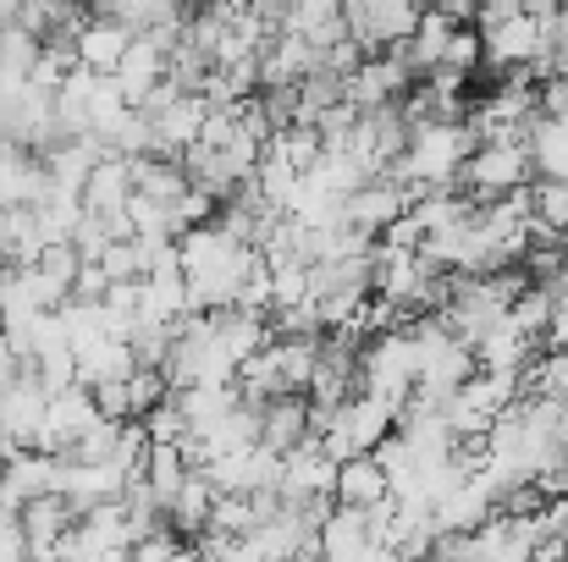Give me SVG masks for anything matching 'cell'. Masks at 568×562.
<instances>
[{
  "instance_id": "1",
  "label": "cell",
  "mask_w": 568,
  "mask_h": 562,
  "mask_svg": "<svg viewBox=\"0 0 568 562\" xmlns=\"http://www.w3.org/2000/svg\"><path fill=\"white\" fill-rule=\"evenodd\" d=\"M178 259H183V282H189L193 309H221V304L237 298V282L260 265V248L237 243L215 221H199V226L178 232Z\"/></svg>"
},
{
  "instance_id": "2",
  "label": "cell",
  "mask_w": 568,
  "mask_h": 562,
  "mask_svg": "<svg viewBox=\"0 0 568 562\" xmlns=\"http://www.w3.org/2000/svg\"><path fill=\"white\" fill-rule=\"evenodd\" d=\"M547 50H552V33H547V17H530V11H508L497 22L480 28V55L491 72H508V67H536V78H547Z\"/></svg>"
},
{
  "instance_id": "3",
  "label": "cell",
  "mask_w": 568,
  "mask_h": 562,
  "mask_svg": "<svg viewBox=\"0 0 568 562\" xmlns=\"http://www.w3.org/2000/svg\"><path fill=\"white\" fill-rule=\"evenodd\" d=\"M530 183V155L519 139H486L469 150V161L458 166V187L475 193V198H491V193H508V187Z\"/></svg>"
},
{
  "instance_id": "4",
  "label": "cell",
  "mask_w": 568,
  "mask_h": 562,
  "mask_svg": "<svg viewBox=\"0 0 568 562\" xmlns=\"http://www.w3.org/2000/svg\"><path fill=\"white\" fill-rule=\"evenodd\" d=\"M94 419H100L94 391H89L83 380H72V386H61V391L44 397V419H39V441H33V447H44V452H72L78 436H83Z\"/></svg>"
},
{
  "instance_id": "5",
  "label": "cell",
  "mask_w": 568,
  "mask_h": 562,
  "mask_svg": "<svg viewBox=\"0 0 568 562\" xmlns=\"http://www.w3.org/2000/svg\"><path fill=\"white\" fill-rule=\"evenodd\" d=\"M44 380L33 375V365L22 359V370L6 380L0 391V436H11L17 447H33L39 441V419H44Z\"/></svg>"
},
{
  "instance_id": "6",
  "label": "cell",
  "mask_w": 568,
  "mask_h": 562,
  "mask_svg": "<svg viewBox=\"0 0 568 562\" xmlns=\"http://www.w3.org/2000/svg\"><path fill=\"white\" fill-rule=\"evenodd\" d=\"M282 491H293V497H332V486H337V458L321 447V436H304V441H293L287 452H282V480H276Z\"/></svg>"
},
{
  "instance_id": "7",
  "label": "cell",
  "mask_w": 568,
  "mask_h": 562,
  "mask_svg": "<svg viewBox=\"0 0 568 562\" xmlns=\"http://www.w3.org/2000/svg\"><path fill=\"white\" fill-rule=\"evenodd\" d=\"M321 558H386L371 535V513L365 508H348V502H332V513L321 519Z\"/></svg>"
},
{
  "instance_id": "8",
  "label": "cell",
  "mask_w": 568,
  "mask_h": 562,
  "mask_svg": "<svg viewBox=\"0 0 568 562\" xmlns=\"http://www.w3.org/2000/svg\"><path fill=\"white\" fill-rule=\"evenodd\" d=\"M541 354H547V348H541V337L519 331L508 315L475 337V365H480V370H530Z\"/></svg>"
},
{
  "instance_id": "9",
  "label": "cell",
  "mask_w": 568,
  "mask_h": 562,
  "mask_svg": "<svg viewBox=\"0 0 568 562\" xmlns=\"http://www.w3.org/2000/svg\"><path fill=\"white\" fill-rule=\"evenodd\" d=\"M111 78H116V89H122V100L128 105H139L161 78H166V50L144 33V28H133V39H128V50H122V61L111 67Z\"/></svg>"
},
{
  "instance_id": "10",
  "label": "cell",
  "mask_w": 568,
  "mask_h": 562,
  "mask_svg": "<svg viewBox=\"0 0 568 562\" xmlns=\"http://www.w3.org/2000/svg\"><path fill=\"white\" fill-rule=\"evenodd\" d=\"M17 519H22L28 552H33V558H55V541L67 535V524L78 519V508H72L61 491H39V497H28V502L17 508Z\"/></svg>"
},
{
  "instance_id": "11",
  "label": "cell",
  "mask_w": 568,
  "mask_h": 562,
  "mask_svg": "<svg viewBox=\"0 0 568 562\" xmlns=\"http://www.w3.org/2000/svg\"><path fill=\"white\" fill-rule=\"evenodd\" d=\"M408 204H414V193H408L403 183H392V177H371V183H359L348 198H343V221L376 237L381 226H386L397 210H408Z\"/></svg>"
},
{
  "instance_id": "12",
  "label": "cell",
  "mask_w": 568,
  "mask_h": 562,
  "mask_svg": "<svg viewBox=\"0 0 568 562\" xmlns=\"http://www.w3.org/2000/svg\"><path fill=\"white\" fill-rule=\"evenodd\" d=\"M199 122H204V94L178 89V94L150 116V127H155V155H183L193 139H199Z\"/></svg>"
},
{
  "instance_id": "13",
  "label": "cell",
  "mask_w": 568,
  "mask_h": 562,
  "mask_svg": "<svg viewBox=\"0 0 568 562\" xmlns=\"http://www.w3.org/2000/svg\"><path fill=\"white\" fill-rule=\"evenodd\" d=\"M50 187V172L33 150L0 139V204H39Z\"/></svg>"
},
{
  "instance_id": "14",
  "label": "cell",
  "mask_w": 568,
  "mask_h": 562,
  "mask_svg": "<svg viewBox=\"0 0 568 562\" xmlns=\"http://www.w3.org/2000/svg\"><path fill=\"white\" fill-rule=\"evenodd\" d=\"M128 39H133V28H128L122 17L89 11L83 28H78V67H89V72H111V67L122 61Z\"/></svg>"
},
{
  "instance_id": "15",
  "label": "cell",
  "mask_w": 568,
  "mask_h": 562,
  "mask_svg": "<svg viewBox=\"0 0 568 562\" xmlns=\"http://www.w3.org/2000/svg\"><path fill=\"white\" fill-rule=\"evenodd\" d=\"M128 193H133V166H128V155H116V150H105L100 161H94V172H89V183H83V210H94V215H122L128 210Z\"/></svg>"
},
{
  "instance_id": "16",
  "label": "cell",
  "mask_w": 568,
  "mask_h": 562,
  "mask_svg": "<svg viewBox=\"0 0 568 562\" xmlns=\"http://www.w3.org/2000/svg\"><path fill=\"white\" fill-rule=\"evenodd\" d=\"M304 436H310V397L304 391H282V397H265L260 402V441L271 452H287Z\"/></svg>"
},
{
  "instance_id": "17",
  "label": "cell",
  "mask_w": 568,
  "mask_h": 562,
  "mask_svg": "<svg viewBox=\"0 0 568 562\" xmlns=\"http://www.w3.org/2000/svg\"><path fill=\"white\" fill-rule=\"evenodd\" d=\"M525 155H530V177H568V116L536 111L525 127Z\"/></svg>"
},
{
  "instance_id": "18",
  "label": "cell",
  "mask_w": 568,
  "mask_h": 562,
  "mask_svg": "<svg viewBox=\"0 0 568 562\" xmlns=\"http://www.w3.org/2000/svg\"><path fill=\"white\" fill-rule=\"evenodd\" d=\"M381 497H392V486H386V469L376 463V452H348V458L337 463L332 502H348V508H376Z\"/></svg>"
},
{
  "instance_id": "19",
  "label": "cell",
  "mask_w": 568,
  "mask_h": 562,
  "mask_svg": "<svg viewBox=\"0 0 568 562\" xmlns=\"http://www.w3.org/2000/svg\"><path fill=\"white\" fill-rule=\"evenodd\" d=\"M78 354V380L83 386H105V380H128L133 375V348H128V337H116V331H105V337H94V343H83V348H72Z\"/></svg>"
},
{
  "instance_id": "20",
  "label": "cell",
  "mask_w": 568,
  "mask_h": 562,
  "mask_svg": "<svg viewBox=\"0 0 568 562\" xmlns=\"http://www.w3.org/2000/svg\"><path fill=\"white\" fill-rule=\"evenodd\" d=\"M210 502H215V486H210L199 469H189V474H183V486L166 497V519H172V530H178L189 546H193V535L210 524Z\"/></svg>"
},
{
  "instance_id": "21",
  "label": "cell",
  "mask_w": 568,
  "mask_h": 562,
  "mask_svg": "<svg viewBox=\"0 0 568 562\" xmlns=\"http://www.w3.org/2000/svg\"><path fill=\"white\" fill-rule=\"evenodd\" d=\"M486 513H491V491H486L475 474H464L453 491H442V497H436V524L475 530V524H486Z\"/></svg>"
},
{
  "instance_id": "22",
  "label": "cell",
  "mask_w": 568,
  "mask_h": 562,
  "mask_svg": "<svg viewBox=\"0 0 568 562\" xmlns=\"http://www.w3.org/2000/svg\"><path fill=\"white\" fill-rule=\"evenodd\" d=\"M282 22H287L293 33H304L315 50H326V44H337V39L348 33V22H343V0H298Z\"/></svg>"
},
{
  "instance_id": "23",
  "label": "cell",
  "mask_w": 568,
  "mask_h": 562,
  "mask_svg": "<svg viewBox=\"0 0 568 562\" xmlns=\"http://www.w3.org/2000/svg\"><path fill=\"white\" fill-rule=\"evenodd\" d=\"M419 11H425V6H414V0H371V44H376V50L403 44V39L414 33Z\"/></svg>"
},
{
  "instance_id": "24",
  "label": "cell",
  "mask_w": 568,
  "mask_h": 562,
  "mask_svg": "<svg viewBox=\"0 0 568 562\" xmlns=\"http://www.w3.org/2000/svg\"><path fill=\"white\" fill-rule=\"evenodd\" d=\"M265 150H276L287 166L310 172V166L321 161V150H326V144H321V133H315L310 122H282V127L271 133V144H265Z\"/></svg>"
},
{
  "instance_id": "25",
  "label": "cell",
  "mask_w": 568,
  "mask_h": 562,
  "mask_svg": "<svg viewBox=\"0 0 568 562\" xmlns=\"http://www.w3.org/2000/svg\"><path fill=\"white\" fill-rule=\"evenodd\" d=\"M293 187H298V166H287L276 150H265V155H260V166H254V193H260V198H271L276 210H287Z\"/></svg>"
},
{
  "instance_id": "26",
  "label": "cell",
  "mask_w": 568,
  "mask_h": 562,
  "mask_svg": "<svg viewBox=\"0 0 568 562\" xmlns=\"http://www.w3.org/2000/svg\"><path fill=\"white\" fill-rule=\"evenodd\" d=\"M442 67H453V72H464V78H475L480 67H486V55H480V28L475 22H458L453 33H447V50L436 55ZM430 61V67H436Z\"/></svg>"
},
{
  "instance_id": "27",
  "label": "cell",
  "mask_w": 568,
  "mask_h": 562,
  "mask_svg": "<svg viewBox=\"0 0 568 562\" xmlns=\"http://www.w3.org/2000/svg\"><path fill=\"white\" fill-rule=\"evenodd\" d=\"M166 391H172V380H166L161 365H133V375H128V408H133V419H144Z\"/></svg>"
},
{
  "instance_id": "28",
  "label": "cell",
  "mask_w": 568,
  "mask_h": 562,
  "mask_svg": "<svg viewBox=\"0 0 568 562\" xmlns=\"http://www.w3.org/2000/svg\"><path fill=\"white\" fill-rule=\"evenodd\" d=\"M28 365H33V375L44 380V391H61V386L78 380V354H72V343H55V348L33 354Z\"/></svg>"
},
{
  "instance_id": "29",
  "label": "cell",
  "mask_w": 568,
  "mask_h": 562,
  "mask_svg": "<svg viewBox=\"0 0 568 562\" xmlns=\"http://www.w3.org/2000/svg\"><path fill=\"white\" fill-rule=\"evenodd\" d=\"M530 215H541L547 226L568 221V177H530Z\"/></svg>"
},
{
  "instance_id": "30",
  "label": "cell",
  "mask_w": 568,
  "mask_h": 562,
  "mask_svg": "<svg viewBox=\"0 0 568 562\" xmlns=\"http://www.w3.org/2000/svg\"><path fill=\"white\" fill-rule=\"evenodd\" d=\"M105 287H111L105 265H100V259H83L78 276H72V293H67V298H105Z\"/></svg>"
},
{
  "instance_id": "31",
  "label": "cell",
  "mask_w": 568,
  "mask_h": 562,
  "mask_svg": "<svg viewBox=\"0 0 568 562\" xmlns=\"http://www.w3.org/2000/svg\"><path fill=\"white\" fill-rule=\"evenodd\" d=\"M11 276H17V265H11V259H0V298L11 293Z\"/></svg>"
},
{
  "instance_id": "32",
  "label": "cell",
  "mask_w": 568,
  "mask_h": 562,
  "mask_svg": "<svg viewBox=\"0 0 568 562\" xmlns=\"http://www.w3.org/2000/svg\"><path fill=\"white\" fill-rule=\"evenodd\" d=\"M17 17V0H0V22H11Z\"/></svg>"
},
{
  "instance_id": "33",
  "label": "cell",
  "mask_w": 568,
  "mask_h": 562,
  "mask_svg": "<svg viewBox=\"0 0 568 562\" xmlns=\"http://www.w3.org/2000/svg\"><path fill=\"white\" fill-rule=\"evenodd\" d=\"M558 243H564V248H568V221H564V226H558Z\"/></svg>"
},
{
  "instance_id": "34",
  "label": "cell",
  "mask_w": 568,
  "mask_h": 562,
  "mask_svg": "<svg viewBox=\"0 0 568 562\" xmlns=\"http://www.w3.org/2000/svg\"><path fill=\"white\" fill-rule=\"evenodd\" d=\"M72 6H89V0H72Z\"/></svg>"
}]
</instances>
